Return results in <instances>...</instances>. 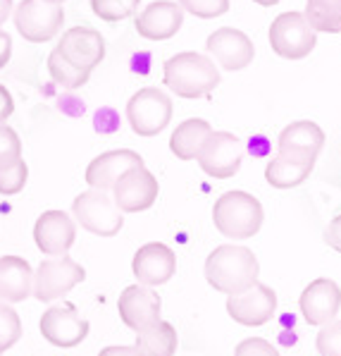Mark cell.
Segmentation results:
<instances>
[{"mask_svg":"<svg viewBox=\"0 0 341 356\" xmlns=\"http://www.w3.org/2000/svg\"><path fill=\"white\" fill-rule=\"evenodd\" d=\"M206 280L215 292L227 297L241 294L251 289L260 275V263L249 246L241 244H222L213 249L206 259Z\"/></svg>","mask_w":341,"mask_h":356,"instance_id":"1","label":"cell"},{"mask_svg":"<svg viewBox=\"0 0 341 356\" xmlns=\"http://www.w3.org/2000/svg\"><path fill=\"white\" fill-rule=\"evenodd\" d=\"M163 84L181 98H206L219 86V70L203 53L184 51L165 60Z\"/></svg>","mask_w":341,"mask_h":356,"instance_id":"2","label":"cell"},{"mask_svg":"<svg viewBox=\"0 0 341 356\" xmlns=\"http://www.w3.org/2000/svg\"><path fill=\"white\" fill-rule=\"evenodd\" d=\"M265 211L263 204L249 191H224L213 206V222L217 232L234 242H244L260 232Z\"/></svg>","mask_w":341,"mask_h":356,"instance_id":"3","label":"cell"},{"mask_svg":"<svg viewBox=\"0 0 341 356\" xmlns=\"http://www.w3.org/2000/svg\"><path fill=\"white\" fill-rule=\"evenodd\" d=\"M72 216L74 222L98 237H115L124 225L122 211L115 206L113 196L101 189L81 191L72 204Z\"/></svg>","mask_w":341,"mask_h":356,"instance_id":"4","label":"cell"},{"mask_svg":"<svg viewBox=\"0 0 341 356\" xmlns=\"http://www.w3.org/2000/svg\"><path fill=\"white\" fill-rule=\"evenodd\" d=\"M126 120L134 134L158 136L172 120V98L158 86H144L126 103Z\"/></svg>","mask_w":341,"mask_h":356,"instance_id":"5","label":"cell"},{"mask_svg":"<svg viewBox=\"0 0 341 356\" xmlns=\"http://www.w3.org/2000/svg\"><path fill=\"white\" fill-rule=\"evenodd\" d=\"M86 280L84 266H79L69 256H55V259H46L38 263L34 270V299L51 304V301L63 299L65 294H69L76 284Z\"/></svg>","mask_w":341,"mask_h":356,"instance_id":"6","label":"cell"},{"mask_svg":"<svg viewBox=\"0 0 341 356\" xmlns=\"http://www.w3.org/2000/svg\"><path fill=\"white\" fill-rule=\"evenodd\" d=\"M269 46L284 60H303L313 53L317 34L308 26L303 13H282L269 24Z\"/></svg>","mask_w":341,"mask_h":356,"instance_id":"7","label":"cell"},{"mask_svg":"<svg viewBox=\"0 0 341 356\" xmlns=\"http://www.w3.org/2000/svg\"><path fill=\"white\" fill-rule=\"evenodd\" d=\"M15 26L22 38L31 43H46L53 41L63 31L65 24V10L63 5H51L46 0H22L13 10Z\"/></svg>","mask_w":341,"mask_h":356,"instance_id":"8","label":"cell"},{"mask_svg":"<svg viewBox=\"0 0 341 356\" xmlns=\"http://www.w3.org/2000/svg\"><path fill=\"white\" fill-rule=\"evenodd\" d=\"M38 330L46 342L60 349H72L89 337V321L76 311L74 304L63 301V304H53L51 309L43 311L41 321H38Z\"/></svg>","mask_w":341,"mask_h":356,"instance_id":"9","label":"cell"},{"mask_svg":"<svg viewBox=\"0 0 341 356\" xmlns=\"http://www.w3.org/2000/svg\"><path fill=\"white\" fill-rule=\"evenodd\" d=\"M196 161L203 172L210 175V177L229 179L241 170V163H244V146H241L239 136H234L232 131L213 129L210 136L203 141Z\"/></svg>","mask_w":341,"mask_h":356,"instance_id":"10","label":"cell"},{"mask_svg":"<svg viewBox=\"0 0 341 356\" xmlns=\"http://www.w3.org/2000/svg\"><path fill=\"white\" fill-rule=\"evenodd\" d=\"M113 201L122 213H144L158 201L160 194V184H158L156 175L146 165L129 168L119 179L115 182Z\"/></svg>","mask_w":341,"mask_h":356,"instance_id":"11","label":"cell"},{"mask_svg":"<svg viewBox=\"0 0 341 356\" xmlns=\"http://www.w3.org/2000/svg\"><path fill=\"white\" fill-rule=\"evenodd\" d=\"M55 51L67 60L72 67L84 70V72H93L106 58V38L101 31H96L89 24L72 26L63 34L58 41Z\"/></svg>","mask_w":341,"mask_h":356,"instance_id":"12","label":"cell"},{"mask_svg":"<svg viewBox=\"0 0 341 356\" xmlns=\"http://www.w3.org/2000/svg\"><path fill=\"white\" fill-rule=\"evenodd\" d=\"M274 311H277V292L265 282H256L251 289L227 299V314L234 323L246 327L265 325L272 321Z\"/></svg>","mask_w":341,"mask_h":356,"instance_id":"13","label":"cell"},{"mask_svg":"<svg viewBox=\"0 0 341 356\" xmlns=\"http://www.w3.org/2000/svg\"><path fill=\"white\" fill-rule=\"evenodd\" d=\"M34 242L38 251L46 254L48 259L67 256L76 242V222L69 213L58 211V208L41 213L34 225Z\"/></svg>","mask_w":341,"mask_h":356,"instance_id":"14","label":"cell"},{"mask_svg":"<svg viewBox=\"0 0 341 356\" xmlns=\"http://www.w3.org/2000/svg\"><path fill=\"white\" fill-rule=\"evenodd\" d=\"M206 51L219 63V67L227 72L246 70L256 58V46L244 31L234 26H219L206 41Z\"/></svg>","mask_w":341,"mask_h":356,"instance_id":"15","label":"cell"},{"mask_svg":"<svg viewBox=\"0 0 341 356\" xmlns=\"http://www.w3.org/2000/svg\"><path fill=\"white\" fill-rule=\"evenodd\" d=\"M177 270V256L163 242H148L139 246L131 259V273L144 287H160L169 282Z\"/></svg>","mask_w":341,"mask_h":356,"instance_id":"16","label":"cell"},{"mask_svg":"<svg viewBox=\"0 0 341 356\" xmlns=\"http://www.w3.org/2000/svg\"><path fill=\"white\" fill-rule=\"evenodd\" d=\"M299 306L308 325H327L337 321L341 309V287L329 277H317L301 292Z\"/></svg>","mask_w":341,"mask_h":356,"instance_id":"17","label":"cell"},{"mask_svg":"<svg viewBox=\"0 0 341 356\" xmlns=\"http://www.w3.org/2000/svg\"><path fill=\"white\" fill-rule=\"evenodd\" d=\"M160 309H163V301L153 292V287H144L139 282L124 287L117 299L119 318L134 332L144 330L151 323L160 321Z\"/></svg>","mask_w":341,"mask_h":356,"instance_id":"18","label":"cell"},{"mask_svg":"<svg viewBox=\"0 0 341 356\" xmlns=\"http://www.w3.org/2000/svg\"><path fill=\"white\" fill-rule=\"evenodd\" d=\"M184 24V10L174 0H156L144 13H139L134 26L139 36L148 38V41H167L172 38Z\"/></svg>","mask_w":341,"mask_h":356,"instance_id":"19","label":"cell"},{"mask_svg":"<svg viewBox=\"0 0 341 356\" xmlns=\"http://www.w3.org/2000/svg\"><path fill=\"white\" fill-rule=\"evenodd\" d=\"M139 165H144V158L136 151L131 149L106 151L89 163V168H86V184H89V189L110 191L119 179V175H124L129 168H139Z\"/></svg>","mask_w":341,"mask_h":356,"instance_id":"20","label":"cell"},{"mask_svg":"<svg viewBox=\"0 0 341 356\" xmlns=\"http://www.w3.org/2000/svg\"><path fill=\"white\" fill-rule=\"evenodd\" d=\"M317 158L303 153L277 151V156L265 165V179L274 189H296L310 177Z\"/></svg>","mask_w":341,"mask_h":356,"instance_id":"21","label":"cell"},{"mask_svg":"<svg viewBox=\"0 0 341 356\" xmlns=\"http://www.w3.org/2000/svg\"><path fill=\"white\" fill-rule=\"evenodd\" d=\"M34 270L22 256H0V301L19 304L31 297Z\"/></svg>","mask_w":341,"mask_h":356,"instance_id":"22","label":"cell"},{"mask_svg":"<svg viewBox=\"0 0 341 356\" xmlns=\"http://www.w3.org/2000/svg\"><path fill=\"white\" fill-rule=\"evenodd\" d=\"M322 149H324V131L313 120H299V122H291L279 131L277 151L303 153V156L317 158Z\"/></svg>","mask_w":341,"mask_h":356,"instance_id":"23","label":"cell"},{"mask_svg":"<svg viewBox=\"0 0 341 356\" xmlns=\"http://www.w3.org/2000/svg\"><path fill=\"white\" fill-rule=\"evenodd\" d=\"M210 122L201 118H191L184 120L181 124L174 127V131L169 134V151L172 156H177L179 161H196L198 151H201L203 141L210 136Z\"/></svg>","mask_w":341,"mask_h":356,"instance_id":"24","label":"cell"},{"mask_svg":"<svg viewBox=\"0 0 341 356\" xmlns=\"http://www.w3.org/2000/svg\"><path fill=\"white\" fill-rule=\"evenodd\" d=\"M177 330H174L172 323L163 318L136 332V347L144 352V356H174L177 354Z\"/></svg>","mask_w":341,"mask_h":356,"instance_id":"25","label":"cell"},{"mask_svg":"<svg viewBox=\"0 0 341 356\" xmlns=\"http://www.w3.org/2000/svg\"><path fill=\"white\" fill-rule=\"evenodd\" d=\"M48 72H51L53 81H58L60 86H65V89H69V91L81 89V86L91 79V72L72 67L58 51H51V56H48Z\"/></svg>","mask_w":341,"mask_h":356,"instance_id":"26","label":"cell"},{"mask_svg":"<svg viewBox=\"0 0 341 356\" xmlns=\"http://www.w3.org/2000/svg\"><path fill=\"white\" fill-rule=\"evenodd\" d=\"M303 17L313 31H324V34H339L341 31V8H315L306 5Z\"/></svg>","mask_w":341,"mask_h":356,"instance_id":"27","label":"cell"},{"mask_svg":"<svg viewBox=\"0 0 341 356\" xmlns=\"http://www.w3.org/2000/svg\"><path fill=\"white\" fill-rule=\"evenodd\" d=\"M139 3L141 0H91V10L106 22H122L139 10Z\"/></svg>","mask_w":341,"mask_h":356,"instance_id":"28","label":"cell"},{"mask_svg":"<svg viewBox=\"0 0 341 356\" xmlns=\"http://www.w3.org/2000/svg\"><path fill=\"white\" fill-rule=\"evenodd\" d=\"M22 337V321L10 304L0 301V354L13 349Z\"/></svg>","mask_w":341,"mask_h":356,"instance_id":"29","label":"cell"},{"mask_svg":"<svg viewBox=\"0 0 341 356\" xmlns=\"http://www.w3.org/2000/svg\"><path fill=\"white\" fill-rule=\"evenodd\" d=\"M26 179H29V165H26L24 158L8 168H0V194L3 196L19 194L24 189Z\"/></svg>","mask_w":341,"mask_h":356,"instance_id":"30","label":"cell"},{"mask_svg":"<svg viewBox=\"0 0 341 356\" xmlns=\"http://www.w3.org/2000/svg\"><path fill=\"white\" fill-rule=\"evenodd\" d=\"M179 8L194 17L215 19L229 13V0H179Z\"/></svg>","mask_w":341,"mask_h":356,"instance_id":"31","label":"cell"},{"mask_svg":"<svg viewBox=\"0 0 341 356\" xmlns=\"http://www.w3.org/2000/svg\"><path fill=\"white\" fill-rule=\"evenodd\" d=\"M315 347L320 356H341V321H332L320 327Z\"/></svg>","mask_w":341,"mask_h":356,"instance_id":"32","label":"cell"},{"mask_svg":"<svg viewBox=\"0 0 341 356\" xmlns=\"http://www.w3.org/2000/svg\"><path fill=\"white\" fill-rule=\"evenodd\" d=\"M17 161H22L19 134L8 124H0V168H8Z\"/></svg>","mask_w":341,"mask_h":356,"instance_id":"33","label":"cell"},{"mask_svg":"<svg viewBox=\"0 0 341 356\" xmlns=\"http://www.w3.org/2000/svg\"><path fill=\"white\" fill-rule=\"evenodd\" d=\"M234 356H279L277 349L263 337H249L236 344Z\"/></svg>","mask_w":341,"mask_h":356,"instance_id":"34","label":"cell"},{"mask_svg":"<svg viewBox=\"0 0 341 356\" xmlns=\"http://www.w3.org/2000/svg\"><path fill=\"white\" fill-rule=\"evenodd\" d=\"M324 242H327L329 249L341 254V216H334L332 222L324 227Z\"/></svg>","mask_w":341,"mask_h":356,"instance_id":"35","label":"cell"},{"mask_svg":"<svg viewBox=\"0 0 341 356\" xmlns=\"http://www.w3.org/2000/svg\"><path fill=\"white\" fill-rule=\"evenodd\" d=\"M15 113V101H13V94L0 84V124H5V120Z\"/></svg>","mask_w":341,"mask_h":356,"instance_id":"36","label":"cell"},{"mask_svg":"<svg viewBox=\"0 0 341 356\" xmlns=\"http://www.w3.org/2000/svg\"><path fill=\"white\" fill-rule=\"evenodd\" d=\"M98 356H144V352H141L136 344H131V347H117V344H113V347H106L98 352Z\"/></svg>","mask_w":341,"mask_h":356,"instance_id":"37","label":"cell"},{"mask_svg":"<svg viewBox=\"0 0 341 356\" xmlns=\"http://www.w3.org/2000/svg\"><path fill=\"white\" fill-rule=\"evenodd\" d=\"M10 58H13V36L0 29V70L10 63Z\"/></svg>","mask_w":341,"mask_h":356,"instance_id":"38","label":"cell"},{"mask_svg":"<svg viewBox=\"0 0 341 356\" xmlns=\"http://www.w3.org/2000/svg\"><path fill=\"white\" fill-rule=\"evenodd\" d=\"M13 15V0H0V26Z\"/></svg>","mask_w":341,"mask_h":356,"instance_id":"39","label":"cell"},{"mask_svg":"<svg viewBox=\"0 0 341 356\" xmlns=\"http://www.w3.org/2000/svg\"><path fill=\"white\" fill-rule=\"evenodd\" d=\"M306 5H315V8H341V0H308Z\"/></svg>","mask_w":341,"mask_h":356,"instance_id":"40","label":"cell"},{"mask_svg":"<svg viewBox=\"0 0 341 356\" xmlns=\"http://www.w3.org/2000/svg\"><path fill=\"white\" fill-rule=\"evenodd\" d=\"M253 3L263 5V8H272V5H277V3H279V0H253Z\"/></svg>","mask_w":341,"mask_h":356,"instance_id":"41","label":"cell"},{"mask_svg":"<svg viewBox=\"0 0 341 356\" xmlns=\"http://www.w3.org/2000/svg\"><path fill=\"white\" fill-rule=\"evenodd\" d=\"M46 3H51V5H63L65 0H46Z\"/></svg>","mask_w":341,"mask_h":356,"instance_id":"42","label":"cell"}]
</instances>
